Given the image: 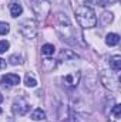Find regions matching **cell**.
Listing matches in <instances>:
<instances>
[{
    "label": "cell",
    "mask_w": 121,
    "mask_h": 122,
    "mask_svg": "<svg viewBox=\"0 0 121 122\" xmlns=\"http://www.w3.org/2000/svg\"><path fill=\"white\" fill-rule=\"evenodd\" d=\"M10 64H13V65H16V64H20L22 61H20V57H17V56H11L10 57Z\"/></svg>",
    "instance_id": "20"
},
{
    "label": "cell",
    "mask_w": 121,
    "mask_h": 122,
    "mask_svg": "<svg viewBox=\"0 0 121 122\" xmlns=\"http://www.w3.org/2000/svg\"><path fill=\"white\" fill-rule=\"evenodd\" d=\"M6 67V61L3 60V58H0V70H3Z\"/></svg>",
    "instance_id": "21"
},
{
    "label": "cell",
    "mask_w": 121,
    "mask_h": 122,
    "mask_svg": "<svg viewBox=\"0 0 121 122\" xmlns=\"http://www.w3.org/2000/svg\"><path fill=\"white\" fill-rule=\"evenodd\" d=\"M1 85L4 88H10V87H14L20 82V77L17 74H6L1 77Z\"/></svg>",
    "instance_id": "6"
},
{
    "label": "cell",
    "mask_w": 121,
    "mask_h": 122,
    "mask_svg": "<svg viewBox=\"0 0 121 122\" xmlns=\"http://www.w3.org/2000/svg\"><path fill=\"white\" fill-rule=\"evenodd\" d=\"M63 80H64V82H66L67 87L74 88V87H77V84H78V81H80V72H78V71L70 72V74H67Z\"/></svg>",
    "instance_id": "7"
},
{
    "label": "cell",
    "mask_w": 121,
    "mask_h": 122,
    "mask_svg": "<svg viewBox=\"0 0 121 122\" xmlns=\"http://www.w3.org/2000/svg\"><path fill=\"white\" fill-rule=\"evenodd\" d=\"M9 30H10V27H9V24H7V23H0V36L7 34Z\"/></svg>",
    "instance_id": "18"
},
{
    "label": "cell",
    "mask_w": 121,
    "mask_h": 122,
    "mask_svg": "<svg viewBox=\"0 0 121 122\" xmlns=\"http://www.w3.org/2000/svg\"><path fill=\"white\" fill-rule=\"evenodd\" d=\"M113 114H114L116 119L120 118L121 117V105H114V111H113Z\"/></svg>",
    "instance_id": "19"
},
{
    "label": "cell",
    "mask_w": 121,
    "mask_h": 122,
    "mask_svg": "<svg viewBox=\"0 0 121 122\" xmlns=\"http://www.w3.org/2000/svg\"><path fill=\"white\" fill-rule=\"evenodd\" d=\"M30 6L34 11V14L40 19L44 20L49 13H50V0H29Z\"/></svg>",
    "instance_id": "3"
},
{
    "label": "cell",
    "mask_w": 121,
    "mask_h": 122,
    "mask_svg": "<svg viewBox=\"0 0 121 122\" xmlns=\"http://www.w3.org/2000/svg\"><path fill=\"white\" fill-rule=\"evenodd\" d=\"M118 43H120V36H118V34H116V33L107 34V37H105V44H107V46L113 47V46H117Z\"/></svg>",
    "instance_id": "9"
},
{
    "label": "cell",
    "mask_w": 121,
    "mask_h": 122,
    "mask_svg": "<svg viewBox=\"0 0 121 122\" xmlns=\"http://www.w3.org/2000/svg\"><path fill=\"white\" fill-rule=\"evenodd\" d=\"M110 67H111L116 72L120 71L121 70V57L120 56H114V57L110 58Z\"/></svg>",
    "instance_id": "11"
},
{
    "label": "cell",
    "mask_w": 121,
    "mask_h": 122,
    "mask_svg": "<svg viewBox=\"0 0 121 122\" xmlns=\"http://www.w3.org/2000/svg\"><path fill=\"white\" fill-rule=\"evenodd\" d=\"M9 47H10L9 41H4V40H1V41H0V54L6 53V51L9 50Z\"/></svg>",
    "instance_id": "17"
},
{
    "label": "cell",
    "mask_w": 121,
    "mask_h": 122,
    "mask_svg": "<svg viewBox=\"0 0 121 122\" xmlns=\"http://www.w3.org/2000/svg\"><path fill=\"white\" fill-rule=\"evenodd\" d=\"M76 19L80 23V26L84 27V29L95 27V24H97L95 13L88 6H80V7H77V10H76Z\"/></svg>",
    "instance_id": "2"
},
{
    "label": "cell",
    "mask_w": 121,
    "mask_h": 122,
    "mask_svg": "<svg viewBox=\"0 0 121 122\" xmlns=\"http://www.w3.org/2000/svg\"><path fill=\"white\" fill-rule=\"evenodd\" d=\"M24 84L27 85V87H31V88H34L36 85H37V81H36V78H33L31 75H26V78H24Z\"/></svg>",
    "instance_id": "15"
},
{
    "label": "cell",
    "mask_w": 121,
    "mask_h": 122,
    "mask_svg": "<svg viewBox=\"0 0 121 122\" xmlns=\"http://www.w3.org/2000/svg\"><path fill=\"white\" fill-rule=\"evenodd\" d=\"M54 51H56V48H54L53 44H44V46L41 47V53H43L44 56H53Z\"/></svg>",
    "instance_id": "13"
},
{
    "label": "cell",
    "mask_w": 121,
    "mask_h": 122,
    "mask_svg": "<svg viewBox=\"0 0 121 122\" xmlns=\"http://www.w3.org/2000/svg\"><path fill=\"white\" fill-rule=\"evenodd\" d=\"M101 21H103L104 24H110V23L113 21V13H104V14L101 16Z\"/></svg>",
    "instance_id": "16"
},
{
    "label": "cell",
    "mask_w": 121,
    "mask_h": 122,
    "mask_svg": "<svg viewBox=\"0 0 121 122\" xmlns=\"http://www.w3.org/2000/svg\"><path fill=\"white\" fill-rule=\"evenodd\" d=\"M60 57H61V58H64V60H70V58L76 60V58H78V56H77V54H74V53H73V51H70V50H64V51H61Z\"/></svg>",
    "instance_id": "14"
},
{
    "label": "cell",
    "mask_w": 121,
    "mask_h": 122,
    "mask_svg": "<svg viewBox=\"0 0 121 122\" xmlns=\"http://www.w3.org/2000/svg\"><path fill=\"white\" fill-rule=\"evenodd\" d=\"M56 67H57V61L53 60V58H44V60H41V70L46 71V72L53 71Z\"/></svg>",
    "instance_id": "8"
},
{
    "label": "cell",
    "mask_w": 121,
    "mask_h": 122,
    "mask_svg": "<svg viewBox=\"0 0 121 122\" xmlns=\"http://www.w3.org/2000/svg\"><path fill=\"white\" fill-rule=\"evenodd\" d=\"M44 118H46V114H44V111L40 109V108L34 109L33 114H31V119H33V121H43Z\"/></svg>",
    "instance_id": "12"
},
{
    "label": "cell",
    "mask_w": 121,
    "mask_h": 122,
    "mask_svg": "<svg viewBox=\"0 0 121 122\" xmlns=\"http://www.w3.org/2000/svg\"><path fill=\"white\" fill-rule=\"evenodd\" d=\"M19 31L26 37V38H34L36 36H37V27H36V23L30 20V19H26V20H23V21H20L19 23Z\"/></svg>",
    "instance_id": "4"
},
{
    "label": "cell",
    "mask_w": 121,
    "mask_h": 122,
    "mask_svg": "<svg viewBox=\"0 0 121 122\" xmlns=\"http://www.w3.org/2000/svg\"><path fill=\"white\" fill-rule=\"evenodd\" d=\"M29 109H30V105L24 98H17L13 104V112L16 115H26Z\"/></svg>",
    "instance_id": "5"
},
{
    "label": "cell",
    "mask_w": 121,
    "mask_h": 122,
    "mask_svg": "<svg viewBox=\"0 0 121 122\" xmlns=\"http://www.w3.org/2000/svg\"><path fill=\"white\" fill-rule=\"evenodd\" d=\"M1 101H3V95H1V92H0V104H1Z\"/></svg>",
    "instance_id": "22"
},
{
    "label": "cell",
    "mask_w": 121,
    "mask_h": 122,
    "mask_svg": "<svg viewBox=\"0 0 121 122\" xmlns=\"http://www.w3.org/2000/svg\"><path fill=\"white\" fill-rule=\"evenodd\" d=\"M54 26H56V31L59 33L60 38L63 41L68 43V44H76L74 40V29L71 26L70 19L63 14V13H57L54 17Z\"/></svg>",
    "instance_id": "1"
},
{
    "label": "cell",
    "mask_w": 121,
    "mask_h": 122,
    "mask_svg": "<svg viewBox=\"0 0 121 122\" xmlns=\"http://www.w3.org/2000/svg\"><path fill=\"white\" fill-rule=\"evenodd\" d=\"M22 13H23V7H22V4L13 1V3L10 4V14H11V17H19Z\"/></svg>",
    "instance_id": "10"
},
{
    "label": "cell",
    "mask_w": 121,
    "mask_h": 122,
    "mask_svg": "<svg viewBox=\"0 0 121 122\" xmlns=\"http://www.w3.org/2000/svg\"><path fill=\"white\" fill-rule=\"evenodd\" d=\"M0 114H1V108H0Z\"/></svg>",
    "instance_id": "23"
}]
</instances>
